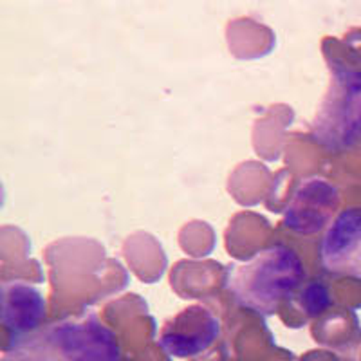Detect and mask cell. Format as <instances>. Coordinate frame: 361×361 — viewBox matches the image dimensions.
<instances>
[{
	"mask_svg": "<svg viewBox=\"0 0 361 361\" xmlns=\"http://www.w3.org/2000/svg\"><path fill=\"white\" fill-rule=\"evenodd\" d=\"M4 354V361H121L116 334L90 314L45 325Z\"/></svg>",
	"mask_w": 361,
	"mask_h": 361,
	"instance_id": "cell-1",
	"label": "cell"
},
{
	"mask_svg": "<svg viewBox=\"0 0 361 361\" xmlns=\"http://www.w3.org/2000/svg\"><path fill=\"white\" fill-rule=\"evenodd\" d=\"M304 262L293 247L275 244L231 273L230 289L240 307L271 316L305 283Z\"/></svg>",
	"mask_w": 361,
	"mask_h": 361,
	"instance_id": "cell-2",
	"label": "cell"
},
{
	"mask_svg": "<svg viewBox=\"0 0 361 361\" xmlns=\"http://www.w3.org/2000/svg\"><path fill=\"white\" fill-rule=\"evenodd\" d=\"M320 262L331 275L361 279V208L340 209L325 230Z\"/></svg>",
	"mask_w": 361,
	"mask_h": 361,
	"instance_id": "cell-3",
	"label": "cell"
},
{
	"mask_svg": "<svg viewBox=\"0 0 361 361\" xmlns=\"http://www.w3.org/2000/svg\"><path fill=\"white\" fill-rule=\"evenodd\" d=\"M338 204L340 193L336 186L318 177H311L302 180L293 193L291 202L283 215V224L296 233H316L325 224H331Z\"/></svg>",
	"mask_w": 361,
	"mask_h": 361,
	"instance_id": "cell-4",
	"label": "cell"
},
{
	"mask_svg": "<svg viewBox=\"0 0 361 361\" xmlns=\"http://www.w3.org/2000/svg\"><path fill=\"white\" fill-rule=\"evenodd\" d=\"M221 334V324L208 309L188 307L164 325L159 345L170 356L190 357L208 350Z\"/></svg>",
	"mask_w": 361,
	"mask_h": 361,
	"instance_id": "cell-5",
	"label": "cell"
},
{
	"mask_svg": "<svg viewBox=\"0 0 361 361\" xmlns=\"http://www.w3.org/2000/svg\"><path fill=\"white\" fill-rule=\"evenodd\" d=\"M0 291V320L9 334V343L6 345L9 349L40 331L45 322V300L37 288L24 282H4Z\"/></svg>",
	"mask_w": 361,
	"mask_h": 361,
	"instance_id": "cell-6",
	"label": "cell"
},
{
	"mask_svg": "<svg viewBox=\"0 0 361 361\" xmlns=\"http://www.w3.org/2000/svg\"><path fill=\"white\" fill-rule=\"evenodd\" d=\"M316 341L336 350L343 361H361V327L356 312L336 307L325 312L312 329Z\"/></svg>",
	"mask_w": 361,
	"mask_h": 361,
	"instance_id": "cell-7",
	"label": "cell"
},
{
	"mask_svg": "<svg viewBox=\"0 0 361 361\" xmlns=\"http://www.w3.org/2000/svg\"><path fill=\"white\" fill-rule=\"evenodd\" d=\"M296 298H298L300 309L305 312V316H311V318H322L333 305L329 289L318 280L305 282L302 289L296 293Z\"/></svg>",
	"mask_w": 361,
	"mask_h": 361,
	"instance_id": "cell-8",
	"label": "cell"
},
{
	"mask_svg": "<svg viewBox=\"0 0 361 361\" xmlns=\"http://www.w3.org/2000/svg\"><path fill=\"white\" fill-rule=\"evenodd\" d=\"M300 361H341L336 354L327 353V350H311L305 356H302Z\"/></svg>",
	"mask_w": 361,
	"mask_h": 361,
	"instance_id": "cell-9",
	"label": "cell"
}]
</instances>
